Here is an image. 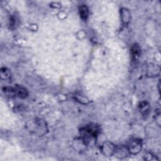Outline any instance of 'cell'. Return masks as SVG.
Instances as JSON below:
<instances>
[{"instance_id": "obj_1", "label": "cell", "mask_w": 161, "mask_h": 161, "mask_svg": "<svg viewBox=\"0 0 161 161\" xmlns=\"http://www.w3.org/2000/svg\"><path fill=\"white\" fill-rule=\"evenodd\" d=\"M98 127L96 125H90L85 127L82 131L84 140L89 142V141L95 138L98 135Z\"/></svg>"}, {"instance_id": "obj_2", "label": "cell", "mask_w": 161, "mask_h": 161, "mask_svg": "<svg viewBox=\"0 0 161 161\" xmlns=\"http://www.w3.org/2000/svg\"><path fill=\"white\" fill-rule=\"evenodd\" d=\"M127 149L132 153L136 154L138 153L142 149V143L137 139H132L129 142Z\"/></svg>"}, {"instance_id": "obj_3", "label": "cell", "mask_w": 161, "mask_h": 161, "mask_svg": "<svg viewBox=\"0 0 161 161\" xmlns=\"http://www.w3.org/2000/svg\"><path fill=\"white\" fill-rule=\"evenodd\" d=\"M15 95L21 98H25L29 95V91L23 86L20 85H16L14 88Z\"/></svg>"}, {"instance_id": "obj_4", "label": "cell", "mask_w": 161, "mask_h": 161, "mask_svg": "<svg viewBox=\"0 0 161 161\" xmlns=\"http://www.w3.org/2000/svg\"><path fill=\"white\" fill-rule=\"evenodd\" d=\"M103 150L105 152V153L106 154V155H108V156H111L113 153H115V149H116L111 144H110V143L105 144L103 145Z\"/></svg>"}, {"instance_id": "obj_5", "label": "cell", "mask_w": 161, "mask_h": 161, "mask_svg": "<svg viewBox=\"0 0 161 161\" xmlns=\"http://www.w3.org/2000/svg\"><path fill=\"white\" fill-rule=\"evenodd\" d=\"M79 15L83 20H86L88 17L89 11L88 8L85 5H81L79 7Z\"/></svg>"}, {"instance_id": "obj_6", "label": "cell", "mask_w": 161, "mask_h": 161, "mask_svg": "<svg viewBox=\"0 0 161 161\" xmlns=\"http://www.w3.org/2000/svg\"><path fill=\"white\" fill-rule=\"evenodd\" d=\"M132 57L134 60H137L140 55V49L138 45H134L132 48Z\"/></svg>"}, {"instance_id": "obj_7", "label": "cell", "mask_w": 161, "mask_h": 161, "mask_svg": "<svg viewBox=\"0 0 161 161\" xmlns=\"http://www.w3.org/2000/svg\"><path fill=\"white\" fill-rule=\"evenodd\" d=\"M138 107L140 112L142 113L143 115H145V114H147V112H149V105L147 102H143L142 103H140Z\"/></svg>"}, {"instance_id": "obj_8", "label": "cell", "mask_w": 161, "mask_h": 161, "mask_svg": "<svg viewBox=\"0 0 161 161\" xmlns=\"http://www.w3.org/2000/svg\"><path fill=\"white\" fill-rule=\"evenodd\" d=\"M129 150L127 149V147H120V148H117L116 147L115 153H117L118 157H125V156L127 155V152H128Z\"/></svg>"}, {"instance_id": "obj_9", "label": "cell", "mask_w": 161, "mask_h": 161, "mask_svg": "<svg viewBox=\"0 0 161 161\" xmlns=\"http://www.w3.org/2000/svg\"><path fill=\"white\" fill-rule=\"evenodd\" d=\"M1 76L3 79H8L10 76V72L7 68H3L1 69Z\"/></svg>"}]
</instances>
